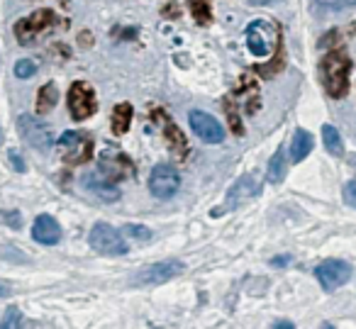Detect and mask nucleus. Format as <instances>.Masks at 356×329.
I'll return each mask as SVG.
<instances>
[{
	"label": "nucleus",
	"instance_id": "nucleus-12",
	"mask_svg": "<svg viewBox=\"0 0 356 329\" xmlns=\"http://www.w3.org/2000/svg\"><path fill=\"white\" fill-rule=\"evenodd\" d=\"M98 168L105 178L110 181H124V178H132L134 176V163L127 154L122 152H105L98 161Z\"/></svg>",
	"mask_w": 356,
	"mask_h": 329
},
{
	"label": "nucleus",
	"instance_id": "nucleus-28",
	"mask_svg": "<svg viewBox=\"0 0 356 329\" xmlns=\"http://www.w3.org/2000/svg\"><path fill=\"white\" fill-rule=\"evenodd\" d=\"M8 157H10V163L17 168V171H25V161H22V157L15 152V149H10V154H8Z\"/></svg>",
	"mask_w": 356,
	"mask_h": 329
},
{
	"label": "nucleus",
	"instance_id": "nucleus-34",
	"mask_svg": "<svg viewBox=\"0 0 356 329\" xmlns=\"http://www.w3.org/2000/svg\"><path fill=\"white\" fill-rule=\"evenodd\" d=\"M252 6H268V3H273V0H249Z\"/></svg>",
	"mask_w": 356,
	"mask_h": 329
},
{
	"label": "nucleus",
	"instance_id": "nucleus-21",
	"mask_svg": "<svg viewBox=\"0 0 356 329\" xmlns=\"http://www.w3.org/2000/svg\"><path fill=\"white\" fill-rule=\"evenodd\" d=\"M129 122H132V105H129V103L115 105V110H113V132L115 134H124L129 129Z\"/></svg>",
	"mask_w": 356,
	"mask_h": 329
},
{
	"label": "nucleus",
	"instance_id": "nucleus-27",
	"mask_svg": "<svg viewBox=\"0 0 356 329\" xmlns=\"http://www.w3.org/2000/svg\"><path fill=\"white\" fill-rule=\"evenodd\" d=\"M344 200H346V205H351L356 210V181H349L344 186Z\"/></svg>",
	"mask_w": 356,
	"mask_h": 329
},
{
	"label": "nucleus",
	"instance_id": "nucleus-31",
	"mask_svg": "<svg viewBox=\"0 0 356 329\" xmlns=\"http://www.w3.org/2000/svg\"><path fill=\"white\" fill-rule=\"evenodd\" d=\"M10 285L6 283V280H0V298H8V295H10Z\"/></svg>",
	"mask_w": 356,
	"mask_h": 329
},
{
	"label": "nucleus",
	"instance_id": "nucleus-13",
	"mask_svg": "<svg viewBox=\"0 0 356 329\" xmlns=\"http://www.w3.org/2000/svg\"><path fill=\"white\" fill-rule=\"evenodd\" d=\"M191 127L198 134V139H203L205 144H220L225 139V129L213 115L203 113V110H191L188 113Z\"/></svg>",
	"mask_w": 356,
	"mask_h": 329
},
{
	"label": "nucleus",
	"instance_id": "nucleus-18",
	"mask_svg": "<svg viewBox=\"0 0 356 329\" xmlns=\"http://www.w3.org/2000/svg\"><path fill=\"white\" fill-rule=\"evenodd\" d=\"M56 100H59V88L56 83H44L40 88V95H37V115H47L56 108Z\"/></svg>",
	"mask_w": 356,
	"mask_h": 329
},
{
	"label": "nucleus",
	"instance_id": "nucleus-19",
	"mask_svg": "<svg viewBox=\"0 0 356 329\" xmlns=\"http://www.w3.org/2000/svg\"><path fill=\"white\" fill-rule=\"evenodd\" d=\"M322 142H325V149L332 157H344V142H341V134L337 127L325 125V127H322Z\"/></svg>",
	"mask_w": 356,
	"mask_h": 329
},
{
	"label": "nucleus",
	"instance_id": "nucleus-29",
	"mask_svg": "<svg viewBox=\"0 0 356 329\" xmlns=\"http://www.w3.org/2000/svg\"><path fill=\"white\" fill-rule=\"evenodd\" d=\"M163 15H166V17H178V15H181V10H178V6H166V8H163Z\"/></svg>",
	"mask_w": 356,
	"mask_h": 329
},
{
	"label": "nucleus",
	"instance_id": "nucleus-4",
	"mask_svg": "<svg viewBox=\"0 0 356 329\" xmlns=\"http://www.w3.org/2000/svg\"><path fill=\"white\" fill-rule=\"evenodd\" d=\"M17 132L20 137L30 144L37 152H49L51 144H54V137H51V129L47 127L42 120L32 118V115H20L17 118Z\"/></svg>",
	"mask_w": 356,
	"mask_h": 329
},
{
	"label": "nucleus",
	"instance_id": "nucleus-3",
	"mask_svg": "<svg viewBox=\"0 0 356 329\" xmlns=\"http://www.w3.org/2000/svg\"><path fill=\"white\" fill-rule=\"evenodd\" d=\"M88 241H90V246L103 256H122V254H127V249H129L124 236L120 234L115 227L103 225V222L90 230Z\"/></svg>",
	"mask_w": 356,
	"mask_h": 329
},
{
	"label": "nucleus",
	"instance_id": "nucleus-24",
	"mask_svg": "<svg viewBox=\"0 0 356 329\" xmlns=\"http://www.w3.org/2000/svg\"><path fill=\"white\" fill-rule=\"evenodd\" d=\"M20 322H22V312L15 307V305H13V307L6 310V317L0 319V327H3V329H10V327H17Z\"/></svg>",
	"mask_w": 356,
	"mask_h": 329
},
{
	"label": "nucleus",
	"instance_id": "nucleus-8",
	"mask_svg": "<svg viewBox=\"0 0 356 329\" xmlns=\"http://www.w3.org/2000/svg\"><path fill=\"white\" fill-rule=\"evenodd\" d=\"M98 110L95 90L86 81H76L69 88V113L74 120H88Z\"/></svg>",
	"mask_w": 356,
	"mask_h": 329
},
{
	"label": "nucleus",
	"instance_id": "nucleus-7",
	"mask_svg": "<svg viewBox=\"0 0 356 329\" xmlns=\"http://www.w3.org/2000/svg\"><path fill=\"white\" fill-rule=\"evenodd\" d=\"M66 163H86L93 159V139L88 132H64L59 139Z\"/></svg>",
	"mask_w": 356,
	"mask_h": 329
},
{
	"label": "nucleus",
	"instance_id": "nucleus-6",
	"mask_svg": "<svg viewBox=\"0 0 356 329\" xmlns=\"http://www.w3.org/2000/svg\"><path fill=\"white\" fill-rule=\"evenodd\" d=\"M181 273H184V264L176 259H168V261H159V264H152V266H147V268L137 271L132 283L134 285H159V283H168V280H173Z\"/></svg>",
	"mask_w": 356,
	"mask_h": 329
},
{
	"label": "nucleus",
	"instance_id": "nucleus-15",
	"mask_svg": "<svg viewBox=\"0 0 356 329\" xmlns=\"http://www.w3.org/2000/svg\"><path fill=\"white\" fill-rule=\"evenodd\" d=\"M32 236H35L40 244H56L61 239V227L56 225V220L51 215H40L32 225Z\"/></svg>",
	"mask_w": 356,
	"mask_h": 329
},
{
	"label": "nucleus",
	"instance_id": "nucleus-9",
	"mask_svg": "<svg viewBox=\"0 0 356 329\" xmlns=\"http://www.w3.org/2000/svg\"><path fill=\"white\" fill-rule=\"evenodd\" d=\"M178 188H181V176H178L176 168L168 166V163L154 166L152 176H149V191H152L154 198L168 200V198H173V193H176Z\"/></svg>",
	"mask_w": 356,
	"mask_h": 329
},
{
	"label": "nucleus",
	"instance_id": "nucleus-1",
	"mask_svg": "<svg viewBox=\"0 0 356 329\" xmlns=\"http://www.w3.org/2000/svg\"><path fill=\"white\" fill-rule=\"evenodd\" d=\"M349 71H351V59L344 51H330L325 59L320 61V76L325 90L332 98H344L349 90Z\"/></svg>",
	"mask_w": 356,
	"mask_h": 329
},
{
	"label": "nucleus",
	"instance_id": "nucleus-14",
	"mask_svg": "<svg viewBox=\"0 0 356 329\" xmlns=\"http://www.w3.org/2000/svg\"><path fill=\"white\" fill-rule=\"evenodd\" d=\"M81 183H83L86 191L98 198V200H103V202L120 200V191L115 188V183L110 181V178H95L93 173H86V176L81 178Z\"/></svg>",
	"mask_w": 356,
	"mask_h": 329
},
{
	"label": "nucleus",
	"instance_id": "nucleus-35",
	"mask_svg": "<svg viewBox=\"0 0 356 329\" xmlns=\"http://www.w3.org/2000/svg\"><path fill=\"white\" fill-rule=\"evenodd\" d=\"M0 142H3V139H0Z\"/></svg>",
	"mask_w": 356,
	"mask_h": 329
},
{
	"label": "nucleus",
	"instance_id": "nucleus-22",
	"mask_svg": "<svg viewBox=\"0 0 356 329\" xmlns=\"http://www.w3.org/2000/svg\"><path fill=\"white\" fill-rule=\"evenodd\" d=\"M188 8L193 13V20L198 25H210L213 22V6H210V0H188Z\"/></svg>",
	"mask_w": 356,
	"mask_h": 329
},
{
	"label": "nucleus",
	"instance_id": "nucleus-2",
	"mask_svg": "<svg viewBox=\"0 0 356 329\" xmlns=\"http://www.w3.org/2000/svg\"><path fill=\"white\" fill-rule=\"evenodd\" d=\"M56 22H59V17H56L54 10H47V8H42V10L32 13V15L22 17L20 22L15 25V37L20 45L30 47L37 42V37H42L44 32L54 30Z\"/></svg>",
	"mask_w": 356,
	"mask_h": 329
},
{
	"label": "nucleus",
	"instance_id": "nucleus-16",
	"mask_svg": "<svg viewBox=\"0 0 356 329\" xmlns=\"http://www.w3.org/2000/svg\"><path fill=\"white\" fill-rule=\"evenodd\" d=\"M152 115H156L159 122H161L163 134H166V139H168V144H171L173 154H178V157H181V159H186V154H188V142H186V139H184V134H181V129H178L176 125H173L171 120H168L166 115L161 113V110H154Z\"/></svg>",
	"mask_w": 356,
	"mask_h": 329
},
{
	"label": "nucleus",
	"instance_id": "nucleus-25",
	"mask_svg": "<svg viewBox=\"0 0 356 329\" xmlns=\"http://www.w3.org/2000/svg\"><path fill=\"white\" fill-rule=\"evenodd\" d=\"M37 74V64L32 59H22L15 64V76L17 79H30V76Z\"/></svg>",
	"mask_w": 356,
	"mask_h": 329
},
{
	"label": "nucleus",
	"instance_id": "nucleus-17",
	"mask_svg": "<svg viewBox=\"0 0 356 329\" xmlns=\"http://www.w3.org/2000/svg\"><path fill=\"white\" fill-rule=\"evenodd\" d=\"M312 134L305 132V129H298L296 134H293V142H291V161L300 163L302 159L307 157V154L312 152Z\"/></svg>",
	"mask_w": 356,
	"mask_h": 329
},
{
	"label": "nucleus",
	"instance_id": "nucleus-11",
	"mask_svg": "<svg viewBox=\"0 0 356 329\" xmlns=\"http://www.w3.org/2000/svg\"><path fill=\"white\" fill-rule=\"evenodd\" d=\"M259 193H261V183H259V178L257 176H242L232 188H229L225 205L218 207V210H213V215H222V212L234 210V207L244 205V202H249L252 198H257Z\"/></svg>",
	"mask_w": 356,
	"mask_h": 329
},
{
	"label": "nucleus",
	"instance_id": "nucleus-30",
	"mask_svg": "<svg viewBox=\"0 0 356 329\" xmlns=\"http://www.w3.org/2000/svg\"><path fill=\"white\" fill-rule=\"evenodd\" d=\"M8 217H10V220H8V222H10L13 227H20V225H22V220H20V212H8Z\"/></svg>",
	"mask_w": 356,
	"mask_h": 329
},
{
	"label": "nucleus",
	"instance_id": "nucleus-23",
	"mask_svg": "<svg viewBox=\"0 0 356 329\" xmlns=\"http://www.w3.org/2000/svg\"><path fill=\"white\" fill-rule=\"evenodd\" d=\"M320 13H339L346 8H356V0H317Z\"/></svg>",
	"mask_w": 356,
	"mask_h": 329
},
{
	"label": "nucleus",
	"instance_id": "nucleus-33",
	"mask_svg": "<svg viewBox=\"0 0 356 329\" xmlns=\"http://www.w3.org/2000/svg\"><path fill=\"white\" fill-rule=\"evenodd\" d=\"M271 264L273 266H288V264H291V256H281V259H273Z\"/></svg>",
	"mask_w": 356,
	"mask_h": 329
},
{
	"label": "nucleus",
	"instance_id": "nucleus-20",
	"mask_svg": "<svg viewBox=\"0 0 356 329\" xmlns=\"http://www.w3.org/2000/svg\"><path fill=\"white\" fill-rule=\"evenodd\" d=\"M286 168H288L286 149L278 147L276 154L271 157V161H268V181H271V183H281L283 178H286Z\"/></svg>",
	"mask_w": 356,
	"mask_h": 329
},
{
	"label": "nucleus",
	"instance_id": "nucleus-5",
	"mask_svg": "<svg viewBox=\"0 0 356 329\" xmlns=\"http://www.w3.org/2000/svg\"><path fill=\"white\" fill-rule=\"evenodd\" d=\"M278 42V30L266 20H254L247 27V47L254 56H268L273 45Z\"/></svg>",
	"mask_w": 356,
	"mask_h": 329
},
{
	"label": "nucleus",
	"instance_id": "nucleus-32",
	"mask_svg": "<svg viewBox=\"0 0 356 329\" xmlns=\"http://www.w3.org/2000/svg\"><path fill=\"white\" fill-rule=\"evenodd\" d=\"M273 327L276 329H293V322H288V319H278V322H273Z\"/></svg>",
	"mask_w": 356,
	"mask_h": 329
},
{
	"label": "nucleus",
	"instance_id": "nucleus-26",
	"mask_svg": "<svg viewBox=\"0 0 356 329\" xmlns=\"http://www.w3.org/2000/svg\"><path fill=\"white\" fill-rule=\"evenodd\" d=\"M124 232H127V234H132V236H137L139 241L152 239V232H149L147 227H142V225H127V227H124Z\"/></svg>",
	"mask_w": 356,
	"mask_h": 329
},
{
	"label": "nucleus",
	"instance_id": "nucleus-10",
	"mask_svg": "<svg viewBox=\"0 0 356 329\" xmlns=\"http://www.w3.org/2000/svg\"><path fill=\"white\" fill-rule=\"evenodd\" d=\"M315 275H317V280H320L322 288H325L327 293H332V290H337L344 283H349L351 266L341 259H327L315 268Z\"/></svg>",
	"mask_w": 356,
	"mask_h": 329
}]
</instances>
